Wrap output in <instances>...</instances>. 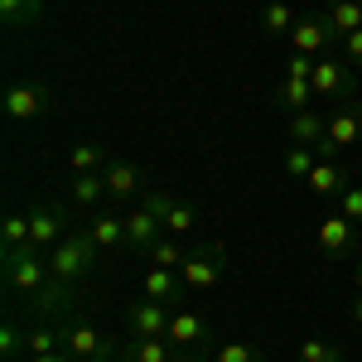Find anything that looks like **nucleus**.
Returning a JSON list of instances; mask_svg holds the SVG:
<instances>
[{
    "label": "nucleus",
    "instance_id": "nucleus-1",
    "mask_svg": "<svg viewBox=\"0 0 362 362\" xmlns=\"http://www.w3.org/2000/svg\"><path fill=\"white\" fill-rule=\"evenodd\" d=\"M0 271H5L10 295H20L34 314H58V309L73 300L49 276V251H39L34 242H25V247H0Z\"/></svg>",
    "mask_w": 362,
    "mask_h": 362
},
{
    "label": "nucleus",
    "instance_id": "nucleus-2",
    "mask_svg": "<svg viewBox=\"0 0 362 362\" xmlns=\"http://www.w3.org/2000/svg\"><path fill=\"white\" fill-rule=\"evenodd\" d=\"M97 261H102V251H97V242L87 237L83 223H73V232L58 242L54 251H49V276L68 290V295H78V285L83 280H92V271H97Z\"/></svg>",
    "mask_w": 362,
    "mask_h": 362
},
{
    "label": "nucleus",
    "instance_id": "nucleus-3",
    "mask_svg": "<svg viewBox=\"0 0 362 362\" xmlns=\"http://www.w3.org/2000/svg\"><path fill=\"white\" fill-rule=\"evenodd\" d=\"M227 276V247L223 242H203V247L189 251V261L179 266V280L189 295H213Z\"/></svg>",
    "mask_w": 362,
    "mask_h": 362
},
{
    "label": "nucleus",
    "instance_id": "nucleus-4",
    "mask_svg": "<svg viewBox=\"0 0 362 362\" xmlns=\"http://www.w3.org/2000/svg\"><path fill=\"white\" fill-rule=\"evenodd\" d=\"M309 83H314V97H319V102H358V73H353V63L343 54L314 58Z\"/></svg>",
    "mask_w": 362,
    "mask_h": 362
},
{
    "label": "nucleus",
    "instance_id": "nucleus-5",
    "mask_svg": "<svg viewBox=\"0 0 362 362\" xmlns=\"http://www.w3.org/2000/svg\"><path fill=\"white\" fill-rule=\"evenodd\" d=\"M0 112H5L10 126H29V121L54 112V92L44 83H10L5 97H0Z\"/></svg>",
    "mask_w": 362,
    "mask_h": 362
},
{
    "label": "nucleus",
    "instance_id": "nucleus-6",
    "mask_svg": "<svg viewBox=\"0 0 362 362\" xmlns=\"http://www.w3.org/2000/svg\"><path fill=\"white\" fill-rule=\"evenodd\" d=\"M160 237H165V218H160V203H155V189H150L145 203L126 213V256H145Z\"/></svg>",
    "mask_w": 362,
    "mask_h": 362
},
{
    "label": "nucleus",
    "instance_id": "nucleus-7",
    "mask_svg": "<svg viewBox=\"0 0 362 362\" xmlns=\"http://www.w3.org/2000/svg\"><path fill=\"white\" fill-rule=\"evenodd\" d=\"M353 145H362V107L358 102H343V107L329 112V121H324L319 160H338V150H353Z\"/></svg>",
    "mask_w": 362,
    "mask_h": 362
},
{
    "label": "nucleus",
    "instance_id": "nucleus-8",
    "mask_svg": "<svg viewBox=\"0 0 362 362\" xmlns=\"http://www.w3.org/2000/svg\"><path fill=\"white\" fill-rule=\"evenodd\" d=\"M165 338L179 348V353L198 358V353H203V348H208L218 334H213V324H208L198 309H174V314H169V334H165Z\"/></svg>",
    "mask_w": 362,
    "mask_h": 362
},
{
    "label": "nucleus",
    "instance_id": "nucleus-9",
    "mask_svg": "<svg viewBox=\"0 0 362 362\" xmlns=\"http://www.w3.org/2000/svg\"><path fill=\"white\" fill-rule=\"evenodd\" d=\"M334 44H343V34L329 25V15H300V25L290 29V54L324 58Z\"/></svg>",
    "mask_w": 362,
    "mask_h": 362
},
{
    "label": "nucleus",
    "instance_id": "nucleus-10",
    "mask_svg": "<svg viewBox=\"0 0 362 362\" xmlns=\"http://www.w3.org/2000/svg\"><path fill=\"white\" fill-rule=\"evenodd\" d=\"M68 232H73V223H68V208H63V203H39V208H29V242L39 251H54Z\"/></svg>",
    "mask_w": 362,
    "mask_h": 362
},
{
    "label": "nucleus",
    "instance_id": "nucleus-11",
    "mask_svg": "<svg viewBox=\"0 0 362 362\" xmlns=\"http://www.w3.org/2000/svg\"><path fill=\"white\" fill-rule=\"evenodd\" d=\"M63 348H68L78 362H87V358H112V353H116V343L102 334L97 324H87V319L63 324Z\"/></svg>",
    "mask_w": 362,
    "mask_h": 362
},
{
    "label": "nucleus",
    "instance_id": "nucleus-12",
    "mask_svg": "<svg viewBox=\"0 0 362 362\" xmlns=\"http://www.w3.org/2000/svg\"><path fill=\"white\" fill-rule=\"evenodd\" d=\"M169 314L174 305H160V300H136L131 314H126V329L131 338H165L169 334Z\"/></svg>",
    "mask_w": 362,
    "mask_h": 362
},
{
    "label": "nucleus",
    "instance_id": "nucleus-13",
    "mask_svg": "<svg viewBox=\"0 0 362 362\" xmlns=\"http://www.w3.org/2000/svg\"><path fill=\"white\" fill-rule=\"evenodd\" d=\"M83 227H87V237L97 242L102 256H107V251H126V218H121V213H112V208H107V213L92 208V213L83 218Z\"/></svg>",
    "mask_w": 362,
    "mask_h": 362
},
{
    "label": "nucleus",
    "instance_id": "nucleus-14",
    "mask_svg": "<svg viewBox=\"0 0 362 362\" xmlns=\"http://www.w3.org/2000/svg\"><path fill=\"white\" fill-rule=\"evenodd\" d=\"M319 251L334 256V261H348V256L358 251V227L348 223L343 213H329V218L319 223Z\"/></svg>",
    "mask_w": 362,
    "mask_h": 362
},
{
    "label": "nucleus",
    "instance_id": "nucleus-15",
    "mask_svg": "<svg viewBox=\"0 0 362 362\" xmlns=\"http://www.w3.org/2000/svg\"><path fill=\"white\" fill-rule=\"evenodd\" d=\"M155 203H160V218H165V232L169 237H189L198 223L194 203H184V198H174L169 189H155Z\"/></svg>",
    "mask_w": 362,
    "mask_h": 362
},
{
    "label": "nucleus",
    "instance_id": "nucleus-16",
    "mask_svg": "<svg viewBox=\"0 0 362 362\" xmlns=\"http://www.w3.org/2000/svg\"><path fill=\"white\" fill-rule=\"evenodd\" d=\"M126 362H194V358L179 353L169 338H131L126 343Z\"/></svg>",
    "mask_w": 362,
    "mask_h": 362
},
{
    "label": "nucleus",
    "instance_id": "nucleus-17",
    "mask_svg": "<svg viewBox=\"0 0 362 362\" xmlns=\"http://www.w3.org/2000/svg\"><path fill=\"white\" fill-rule=\"evenodd\" d=\"M102 174H107V198H136L140 184H145L140 165H131V160H112Z\"/></svg>",
    "mask_w": 362,
    "mask_h": 362
},
{
    "label": "nucleus",
    "instance_id": "nucleus-18",
    "mask_svg": "<svg viewBox=\"0 0 362 362\" xmlns=\"http://www.w3.org/2000/svg\"><path fill=\"white\" fill-rule=\"evenodd\" d=\"M145 300H160V305H174V300H184V280H179V271L150 266V271H145Z\"/></svg>",
    "mask_w": 362,
    "mask_h": 362
},
{
    "label": "nucleus",
    "instance_id": "nucleus-19",
    "mask_svg": "<svg viewBox=\"0 0 362 362\" xmlns=\"http://www.w3.org/2000/svg\"><path fill=\"white\" fill-rule=\"evenodd\" d=\"M107 165H112V160H107V145H97V140L68 145V174H102Z\"/></svg>",
    "mask_w": 362,
    "mask_h": 362
},
{
    "label": "nucleus",
    "instance_id": "nucleus-20",
    "mask_svg": "<svg viewBox=\"0 0 362 362\" xmlns=\"http://www.w3.org/2000/svg\"><path fill=\"white\" fill-rule=\"evenodd\" d=\"M305 184H309V194H319V198H343V189H348V174L338 169V160H319Z\"/></svg>",
    "mask_w": 362,
    "mask_h": 362
},
{
    "label": "nucleus",
    "instance_id": "nucleus-21",
    "mask_svg": "<svg viewBox=\"0 0 362 362\" xmlns=\"http://www.w3.org/2000/svg\"><path fill=\"white\" fill-rule=\"evenodd\" d=\"M324 121H329V116L319 112V107H309V112H290V140L319 150V145H324Z\"/></svg>",
    "mask_w": 362,
    "mask_h": 362
},
{
    "label": "nucleus",
    "instance_id": "nucleus-22",
    "mask_svg": "<svg viewBox=\"0 0 362 362\" xmlns=\"http://www.w3.org/2000/svg\"><path fill=\"white\" fill-rule=\"evenodd\" d=\"M107 198V174H68V203L97 208Z\"/></svg>",
    "mask_w": 362,
    "mask_h": 362
},
{
    "label": "nucleus",
    "instance_id": "nucleus-23",
    "mask_svg": "<svg viewBox=\"0 0 362 362\" xmlns=\"http://www.w3.org/2000/svg\"><path fill=\"white\" fill-rule=\"evenodd\" d=\"M0 20L5 29H34L44 20V0H0Z\"/></svg>",
    "mask_w": 362,
    "mask_h": 362
},
{
    "label": "nucleus",
    "instance_id": "nucleus-24",
    "mask_svg": "<svg viewBox=\"0 0 362 362\" xmlns=\"http://www.w3.org/2000/svg\"><path fill=\"white\" fill-rule=\"evenodd\" d=\"M276 97H280V107H290V112H309V107H319V97H314V83H309V78H285Z\"/></svg>",
    "mask_w": 362,
    "mask_h": 362
},
{
    "label": "nucleus",
    "instance_id": "nucleus-25",
    "mask_svg": "<svg viewBox=\"0 0 362 362\" xmlns=\"http://www.w3.org/2000/svg\"><path fill=\"white\" fill-rule=\"evenodd\" d=\"M58 348H63V329H49V324L25 329V358H44V353H58Z\"/></svg>",
    "mask_w": 362,
    "mask_h": 362
},
{
    "label": "nucleus",
    "instance_id": "nucleus-26",
    "mask_svg": "<svg viewBox=\"0 0 362 362\" xmlns=\"http://www.w3.org/2000/svg\"><path fill=\"white\" fill-rule=\"evenodd\" d=\"M300 25V15H295V5H285V0H271V5H266V10H261V29H266V34H290V29Z\"/></svg>",
    "mask_w": 362,
    "mask_h": 362
},
{
    "label": "nucleus",
    "instance_id": "nucleus-27",
    "mask_svg": "<svg viewBox=\"0 0 362 362\" xmlns=\"http://www.w3.org/2000/svg\"><path fill=\"white\" fill-rule=\"evenodd\" d=\"M145 261H150V266H165V271H179V266L189 261V251L179 247V237H169V232H165L155 247L145 251Z\"/></svg>",
    "mask_w": 362,
    "mask_h": 362
},
{
    "label": "nucleus",
    "instance_id": "nucleus-28",
    "mask_svg": "<svg viewBox=\"0 0 362 362\" xmlns=\"http://www.w3.org/2000/svg\"><path fill=\"white\" fill-rule=\"evenodd\" d=\"M329 25L338 29V34H353V29H362V0H329Z\"/></svg>",
    "mask_w": 362,
    "mask_h": 362
},
{
    "label": "nucleus",
    "instance_id": "nucleus-29",
    "mask_svg": "<svg viewBox=\"0 0 362 362\" xmlns=\"http://www.w3.org/2000/svg\"><path fill=\"white\" fill-rule=\"evenodd\" d=\"M314 165H319V150H314V145H290V155H285V174H290V179L305 184L309 174H314Z\"/></svg>",
    "mask_w": 362,
    "mask_h": 362
},
{
    "label": "nucleus",
    "instance_id": "nucleus-30",
    "mask_svg": "<svg viewBox=\"0 0 362 362\" xmlns=\"http://www.w3.org/2000/svg\"><path fill=\"white\" fill-rule=\"evenodd\" d=\"M213 362H266V353L256 343H247V338H232V343H223L213 353Z\"/></svg>",
    "mask_w": 362,
    "mask_h": 362
},
{
    "label": "nucleus",
    "instance_id": "nucleus-31",
    "mask_svg": "<svg viewBox=\"0 0 362 362\" xmlns=\"http://www.w3.org/2000/svg\"><path fill=\"white\" fill-rule=\"evenodd\" d=\"M29 242V213H5L0 218V247H25Z\"/></svg>",
    "mask_w": 362,
    "mask_h": 362
},
{
    "label": "nucleus",
    "instance_id": "nucleus-32",
    "mask_svg": "<svg viewBox=\"0 0 362 362\" xmlns=\"http://www.w3.org/2000/svg\"><path fill=\"white\" fill-rule=\"evenodd\" d=\"M20 353H25V329H20L15 319H5V324H0V358L20 362Z\"/></svg>",
    "mask_w": 362,
    "mask_h": 362
},
{
    "label": "nucleus",
    "instance_id": "nucleus-33",
    "mask_svg": "<svg viewBox=\"0 0 362 362\" xmlns=\"http://www.w3.org/2000/svg\"><path fill=\"white\" fill-rule=\"evenodd\" d=\"M338 353H343V348H338L334 338H305V343H300V362H334Z\"/></svg>",
    "mask_w": 362,
    "mask_h": 362
},
{
    "label": "nucleus",
    "instance_id": "nucleus-34",
    "mask_svg": "<svg viewBox=\"0 0 362 362\" xmlns=\"http://www.w3.org/2000/svg\"><path fill=\"white\" fill-rule=\"evenodd\" d=\"M338 213H343L353 227H362V184H348V189H343V198H338Z\"/></svg>",
    "mask_w": 362,
    "mask_h": 362
},
{
    "label": "nucleus",
    "instance_id": "nucleus-35",
    "mask_svg": "<svg viewBox=\"0 0 362 362\" xmlns=\"http://www.w3.org/2000/svg\"><path fill=\"white\" fill-rule=\"evenodd\" d=\"M338 54L348 58L353 68H362V29H353V34H343V44H338Z\"/></svg>",
    "mask_w": 362,
    "mask_h": 362
},
{
    "label": "nucleus",
    "instance_id": "nucleus-36",
    "mask_svg": "<svg viewBox=\"0 0 362 362\" xmlns=\"http://www.w3.org/2000/svg\"><path fill=\"white\" fill-rule=\"evenodd\" d=\"M314 73V58L309 54H290V63H285V78H309Z\"/></svg>",
    "mask_w": 362,
    "mask_h": 362
},
{
    "label": "nucleus",
    "instance_id": "nucleus-37",
    "mask_svg": "<svg viewBox=\"0 0 362 362\" xmlns=\"http://www.w3.org/2000/svg\"><path fill=\"white\" fill-rule=\"evenodd\" d=\"M25 362H78L68 348H58V353H44V358H25Z\"/></svg>",
    "mask_w": 362,
    "mask_h": 362
},
{
    "label": "nucleus",
    "instance_id": "nucleus-38",
    "mask_svg": "<svg viewBox=\"0 0 362 362\" xmlns=\"http://www.w3.org/2000/svg\"><path fill=\"white\" fill-rule=\"evenodd\" d=\"M353 319H358V324H362V295H358V300H353Z\"/></svg>",
    "mask_w": 362,
    "mask_h": 362
},
{
    "label": "nucleus",
    "instance_id": "nucleus-39",
    "mask_svg": "<svg viewBox=\"0 0 362 362\" xmlns=\"http://www.w3.org/2000/svg\"><path fill=\"white\" fill-rule=\"evenodd\" d=\"M358 295H362V266H358Z\"/></svg>",
    "mask_w": 362,
    "mask_h": 362
},
{
    "label": "nucleus",
    "instance_id": "nucleus-40",
    "mask_svg": "<svg viewBox=\"0 0 362 362\" xmlns=\"http://www.w3.org/2000/svg\"><path fill=\"white\" fill-rule=\"evenodd\" d=\"M87 362H112V358H87Z\"/></svg>",
    "mask_w": 362,
    "mask_h": 362
},
{
    "label": "nucleus",
    "instance_id": "nucleus-41",
    "mask_svg": "<svg viewBox=\"0 0 362 362\" xmlns=\"http://www.w3.org/2000/svg\"><path fill=\"white\" fill-rule=\"evenodd\" d=\"M334 362H348V358H343V353H338V358H334Z\"/></svg>",
    "mask_w": 362,
    "mask_h": 362
}]
</instances>
